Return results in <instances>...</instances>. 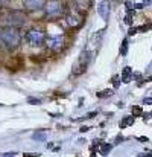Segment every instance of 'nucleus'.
<instances>
[{
  "label": "nucleus",
  "instance_id": "nucleus-1",
  "mask_svg": "<svg viewBox=\"0 0 152 157\" xmlns=\"http://www.w3.org/2000/svg\"><path fill=\"white\" fill-rule=\"evenodd\" d=\"M46 17L49 20H56L66 15V3L64 0H46L44 5Z\"/></svg>",
  "mask_w": 152,
  "mask_h": 157
},
{
  "label": "nucleus",
  "instance_id": "nucleus-8",
  "mask_svg": "<svg viewBox=\"0 0 152 157\" xmlns=\"http://www.w3.org/2000/svg\"><path fill=\"white\" fill-rule=\"evenodd\" d=\"M23 5L28 11H40L46 5V0H23Z\"/></svg>",
  "mask_w": 152,
  "mask_h": 157
},
{
  "label": "nucleus",
  "instance_id": "nucleus-19",
  "mask_svg": "<svg viewBox=\"0 0 152 157\" xmlns=\"http://www.w3.org/2000/svg\"><path fill=\"white\" fill-rule=\"evenodd\" d=\"M5 46V43H3V28H0V47Z\"/></svg>",
  "mask_w": 152,
  "mask_h": 157
},
{
  "label": "nucleus",
  "instance_id": "nucleus-13",
  "mask_svg": "<svg viewBox=\"0 0 152 157\" xmlns=\"http://www.w3.org/2000/svg\"><path fill=\"white\" fill-rule=\"evenodd\" d=\"M111 150H113V145H111V143H103V142L101 143L99 151H101V154H102V156H108Z\"/></svg>",
  "mask_w": 152,
  "mask_h": 157
},
{
  "label": "nucleus",
  "instance_id": "nucleus-14",
  "mask_svg": "<svg viewBox=\"0 0 152 157\" xmlns=\"http://www.w3.org/2000/svg\"><path fill=\"white\" fill-rule=\"evenodd\" d=\"M128 54V40H123L122 41V46H120V55L125 57Z\"/></svg>",
  "mask_w": 152,
  "mask_h": 157
},
{
  "label": "nucleus",
  "instance_id": "nucleus-3",
  "mask_svg": "<svg viewBox=\"0 0 152 157\" xmlns=\"http://www.w3.org/2000/svg\"><path fill=\"white\" fill-rule=\"evenodd\" d=\"M5 23L11 28H21L28 23V15H26L23 11H18V9H14V11H9L5 14Z\"/></svg>",
  "mask_w": 152,
  "mask_h": 157
},
{
  "label": "nucleus",
  "instance_id": "nucleus-29",
  "mask_svg": "<svg viewBox=\"0 0 152 157\" xmlns=\"http://www.w3.org/2000/svg\"><path fill=\"white\" fill-rule=\"evenodd\" d=\"M125 5H126V8H128V9H132V8H134V5H132L131 2H125Z\"/></svg>",
  "mask_w": 152,
  "mask_h": 157
},
{
  "label": "nucleus",
  "instance_id": "nucleus-15",
  "mask_svg": "<svg viewBox=\"0 0 152 157\" xmlns=\"http://www.w3.org/2000/svg\"><path fill=\"white\" fill-rule=\"evenodd\" d=\"M113 90H105V92H99L97 93V98H106V96H111Z\"/></svg>",
  "mask_w": 152,
  "mask_h": 157
},
{
  "label": "nucleus",
  "instance_id": "nucleus-10",
  "mask_svg": "<svg viewBox=\"0 0 152 157\" xmlns=\"http://www.w3.org/2000/svg\"><path fill=\"white\" fill-rule=\"evenodd\" d=\"M91 2L93 0H73V3H75V9H78L79 12H85L88 11V8L91 6Z\"/></svg>",
  "mask_w": 152,
  "mask_h": 157
},
{
  "label": "nucleus",
  "instance_id": "nucleus-18",
  "mask_svg": "<svg viewBox=\"0 0 152 157\" xmlns=\"http://www.w3.org/2000/svg\"><path fill=\"white\" fill-rule=\"evenodd\" d=\"M149 28H151V23H148V24H143V26H140V28H138V31H141V32H146V31H149Z\"/></svg>",
  "mask_w": 152,
  "mask_h": 157
},
{
  "label": "nucleus",
  "instance_id": "nucleus-4",
  "mask_svg": "<svg viewBox=\"0 0 152 157\" xmlns=\"http://www.w3.org/2000/svg\"><path fill=\"white\" fill-rule=\"evenodd\" d=\"M47 38V34L44 29L41 28H31L28 32H26V40L29 41V44L34 47H40L46 43Z\"/></svg>",
  "mask_w": 152,
  "mask_h": 157
},
{
  "label": "nucleus",
  "instance_id": "nucleus-21",
  "mask_svg": "<svg viewBox=\"0 0 152 157\" xmlns=\"http://www.w3.org/2000/svg\"><path fill=\"white\" fill-rule=\"evenodd\" d=\"M17 153L15 151H11V153H5V154H2V157H14Z\"/></svg>",
  "mask_w": 152,
  "mask_h": 157
},
{
  "label": "nucleus",
  "instance_id": "nucleus-22",
  "mask_svg": "<svg viewBox=\"0 0 152 157\" xmlns=\"http://www.w3.org/2000/svg\"><path fill=\"white\" fill-rule=\"evenodd\" d=\"M132 113H138V115H141V107H132Z\"/></svg>",
  "mask_w": 152,
  "mask_h": 157
},
{
  "label": "nucleus",
  "instance_id": "nucleus-24",
  "mask_svg": "<svg viewBox=\"0 0 152 157\" xmlns=\"http://www.w3.org/2000/svg\"><path fill=\"white\" fill-rule=\"evenodd\" d=\"M143 104H149V105H152V98H145V99H143Z\"/></svg>",
  "mask_w": 152,
  "mask_h": 157
},
{
  "label": "nucleus",
  "instance_id": "nucleus-11",
  "mask_svg": "<svg viewBox=\"0 0 152 157\" xmlns=\"http://www.w3.org/2000/svg\"><path fill=\"white\" fill-rule=\"evenodd\" d=\"M32 139L34 140H38V142H44L47 139V133L44 131V130H40V131H35L32 134Z\"/></svg>",
  "mask_w": 152,
  "mask_h": 157
},
{
  "label": "nucleus",
  "instance_id": "nucleus-5",
  "mask_svg": "<svg viewBox=\"0 0 152 157\" xmlns=\"http://www.w3.org/2000/svg\"><path fill=\"white\" fill-rule=\"evenodd\" d=\"M66 23H67V26H70L71 29H78V28H81V26L84 24V21H85V17H84V14L82 12H79L78 9H70V11H67L66 12Z\"/></svg>",
  "mask_w": 152,
  "mask_h": 157
},
{
  "label": "nucleus",
  "instance_id": "nucleus-35",
  "mask_svg": "<svg viewBox=\"0 0 152 157\" xmlns=\"http://www.w3.org/2000/svg\"><path fill=\"white\" fill-rule=\"evenodd\" d=\"M149 116H152V113H149Z\"/></svg>",
  "mask_w": 152,
  "mask_h": 157
},
{
  "label": "nucleus",
  "instance_id": "nucleus-20",
  "mask_svg": "<svg viewBox=\"0 0 152 157\" xmlns=\"http://www.w3.org/2000/svg\"><path fill=\"white\" fill-rule=\"evenodd\" d=\"M23 157H40V154H38V153H34V154H31V153H24Z\"/></svg>",
  "mask_w": 152,
  "mask_h": 157
},
{
  "label": "nucleus",
  "instance_id": "nucleus-23",
  "mask_svg": "<svg viewBox=\"0 0 152 157\" xmlns=\"http://www.w3.org/2000/svg\"><path fill=\"white\" fill-rule=\"evenodd\" d=\"M113 82H114V85H116V87H119V84H120L119 76H114V78H113Z\"/></svg>",
  "mask_w": 152,
  "mask_h": 157
},
{
  "label": "nucleus",
  "instance_id": "nucleus-33",
  "mask_svg": "<svg viewBox=\"0 0 152 157\" xmlns=\"http://www.w3.org/2000/svg\"><path fill=\"white\" fill-rule=\"evenodd\" d=\"M81 131H82V133H84V131H88V127H82V128H81Z\"/></svg>",
  "mask_w": 152,
  "mask_h": 157
},
{
  "label": "nucleus",
  "instance_id": "nucleus-16",
  "mask_svg": "<svg viewBox=\"0 0 152 157\" xmlns=\"http://www.w3.org/2000/svg\"><path fill=\"white\" fill-rule=\"evenodd\" d=\"M28 102H29V104H32V105H40V104H41V101H40L38 98H29V99H28Z\"/></svg>",
  "mask_w": 152,
  "mask_h": 157
},
{
  "label": "nucleus",
  "instance_id": "nucleus-17",
  "mask_svg": "<svg viewBox=\"0 0 152 157\" xmlns=\"http://www.w3.org/2000/svg\"><path fill=\"white\" fill-rule=\"evenodd\" d=\"M138 157H152V150H146L145 153H140Z\"/></svg>",
  "mask_w": 152,
  "mask_h": 157
},
{
  "label": "nucleus",
  "instance_id": "nucleus-30",
  "mask_svg": "<svg viewBox=\"0 0 152 157\" xmlns=\"http://www.w3.org/2000/svg\"><path fill=\"white\" fill-rule=\"evenodd\" d=\"M135 32H137V28H131V29H129V35H134Z\"/></svg>",
  "mask_w": 152,
  "mask_h": 157
},
{
  "label": "nucleus",
  "instance_id": "nucleus-7",
  "mask_svg": "<svg viewBox=\"0 0 152 157\" xmlns=\"http://www.w3.org/2000/svg\"><path fill=\"white\" fill-rule=\"evenodd\" d=\"M46 43H47V47L52 52H61L66 47V37L61 35V34H58V35H50V37L46 38Z\"/></svg>",
  "mask_w": 152,
  "mask_h": 157
},
{
  "label": "nucleus",
  "instance_id": "nucleus-25",
  "mask_svg": "<svg viewBox=\"0 0 152 157\" xmlns=\"http://www.w3.org/2000/svg\"><path fill=\"white\" fill-rule=\"evenodd\" d=\"M128 17H135V11H132V9H128Z\"/></svg>",
  "mask_w": 152,
  "mask_h": 157
},
{
  "label": "nucleus",
  "instance_id": "nucleus-6",
  "mask_svg": "<svg viewBox=\"0 0 152 157\" xmlns=\"http://www.w3.org/2000/svg\"><path fill=\"white\" fill-rule=\"evenodd\" d=\"M90 58H91V55H90V52H88V50H84L82 54H81V57H79L78 61H76V64L73 66V70H71L75 76H79V75L85 73L87 66H88V63H90Z\"/></svg>",
  "mask_w": 152,
  "mask_h": 157
},
{
  "label": "nucleus",
  "instance_id": "nucleus-31",
  "mask_svg": "<svg viewBox=\"0 0 152 157\" xmlns=\"http://www.w3.org/2000/svg\"><path fill=\"white\" fill-rule=\"evenodd\" d=\"M123 139H125V137H123V136H117V140H116V143H119V142H120V140H123Z\"/></svg>",
  "mask_w": 152,
  "mask_h": 157
},
{
  "label": "nucleus",
  "instance_id": "nucleus-28",
  "mask_svg": "<svg viewBox=\"0 0 152 157\" xmlns=\"http://www.w3.org/2000/svg\"><path fill=\"white\" fill-rule=\"evenodd\" d=\"M138 140H140V142H148L149 139H148L146 136H141V137H138Z\"/></svg>",
  "mask_w": 152,
  "mask_h": 157
},
{
  "label": "nucleus",
  "instance_id": "nucleus-32",
  "mask_svg": "<svg viewBox=\"0 0 152 157\" xmlns=\"http://www.w3.org/2000/svg\"><path fill=\"white\" fill-rule=\"evenodd\" d=\"M151 2H152V0H143V5L148 6V5H151Z\"/></svg>",
  "mask_w": 152,
  "mask_h": 157
},
{
  "label": "nucleus",
  "instance_id": "nucleus-34",
  "mask_svg": "<svg viewBox=\"0 0 152 157\" xmlns=\"http://www.w3.org/2000/svg\"><path fill=\"white\" fill-rule=\"evenodd\" d=\"M2 5H3V3H2V2H0V9H2Z\"/></svg>",
  "mask_w": 152,
  "mask_h": 157
},
{
  "label": "nucleus",
  "instance_id": "nucleus-9",
  "mask_svg": "<svg viewBox=\"0 0 152 157\" xmlns=\"http://www.w3.org/2000/svg\"><path fill=\"white\" fill-rule=\"evenodd\" d=\"M97 12H99V15L102 17L103 20H108V17H110V2H108V0H103V2L99 3V6H97Z\"/></svg>",
  "mask_w": 152,
  "mask_h": 157
},
{
  "label": "nucleus",
  "instance_id": "nucleus-2",
  "mask_svg": "<svg viewBox=\"0 0 152 157\" xmlns=\"http://www.w3.org/2000/svg\"><path fill=\"white\" fill-rule=\"evenodd\" d=\"M20 40H21V34L18 28H11V26L3 28V43L9 50H14L18 47Z\"/></svg>",
  "mask_w": 152,
  "mask_h": 157
},
{
  "label": "nucleus",
  "instance_id": "nucleus-12",
  "mask_svg": "<svg viewBox=\"0 0 152 157\" xmlns=\"http://www.w3.org/2000/svg\"><path fill=\"white\" fill-rule=\"evenodd\" d=\"M134 119H135V118H134L132 115H131V116H126V118H123V119L119 122L120 128H126V127H131V125L134 124Z\"/></svg>",
  "mask_w": 152,
  "mask_h": 157
},
{
  "label": "nucleus",
  "instance_id": "nucleus-27",
  "mask_svg": "<svg viewBox=\"0 0 152 157\" xmlns=\"http://www.w3.org/2000/svg\"><path fill=\"white\" fill-rule=\"evenodd\" d=\"M143 6H145L143 3H137V5H134V9H141Z\"/></svg>",
  "mask_w": 152,
  "mask_h": 157
},
{
  "label": "nucleus",
  "instance_id": "nucleus-26",
  "mask_svg": "<svg viewBox=\"0 0 152 157\" xmlns=\"http://www.w3.org/2000/svg\"><path fill=\"white\" fill-rule=\"evenodd\" d=\"M125 23H126V24H131V23H132V19L126 15V17H125Z\"/></svg>",
  "mask_w": 152,
  "mask_h": 157
}]
</instances>
